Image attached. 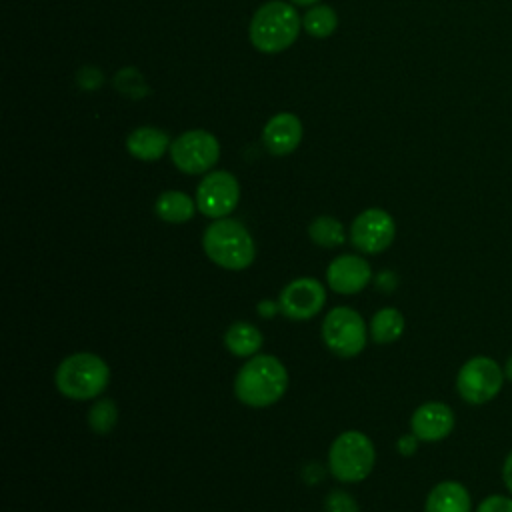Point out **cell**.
<instances>
[{"label": "cell", "instance_id": "1", "mask_svg": "<svg viewBox=\"0 0 512 512\" xmlns=\"http://www.w3.org/2000/svg\"><path fill=\"white\" fill-rule=\"evenodd\" d=\"M288 388L286 366L270 354H256L248 358L236 374L234 394L252 408H266L278 402Z\"/></svg>", "mask_w": 512, "mask_h": 512}, {"label": "cell", "instance_id": "2", "mask_svg": "<svg viewBox=\"0 0 512 512\" xmlns=\"http://www.w3.org/2000/svg\"><path fill=\"white\" fill-rule=\"evenodd\" d=\"M206 256L224 270H246L256 258V244L248 228L232 218H216L202 236Z\"/></svg>", "mask_w": 512, "mask_h": 512}, {"label": "cell", "instance_id": "3", "mask_svg": "<svg viewBox=\"0 0 512 512\" xmlns=\"http://www.w3.org/2000/svg\"><path fill=\"white\" fill-rule=\"evenodd\" d=\"M54 382L58 392L70 400H92L106 390L110 368L92 352H76L58 364Z\"/></svg>", "mask_w": 512, "mask_h": 512}, {"label": "cell", "instance_id": "4", "mask_svg": "<svg viewBox=\"0 0 512 512\" xmlns=\"http://www.w3.org/2000/svg\"><path fill=\"white\" fill-rule=\"evenodd\" d=\"M298 12L280 0L262 4L250 22V42L266 54L286 50L300 32Z\"/></svg>", "mask_w": 512, "mask_h": 512}, {"label": "cell", "instance_id": "5", "mask_svg": "<svg viewBox=\"0 0 512 512\" xmlns=\"http://www.w3.org/2000/svg\"><path fill=\"white\" fill-rule=\"evenodd\" d=\"M376 460V450L372 440L358 430H348L336 436L328 450V466L336 480L340 482H360L364 480Z\"/></svg>", "mask_w": 512, "mask_h": 512}, {"label": "cell", "instance_id": "6", "mask_svg": "<svg viewBox=\"0 0 512 512\" xmlns=\"http://www.w3.org/2000/svg\"><path fill=\"white\" fill-rule=\"evenodd\" d=\"M504 370L490 356H472L466 360L456 376V390L468 404H486L498 396L504 384Z\"/></svg>", "mask_w": 512, "mask_h": 512}, {"label": "cell", "instance_id": "7", "mask_svg": "<svg viewBox=\"0 0 512 512\" xmlns=\"http://www.w3.org/2000/svg\"><path fill=\"white\" fill-rule=\"evenodd\" d=\"M322 340L340 358H352L366 346V322L350 306L332 308L322 322Z\"/></svg>", "mask_w": 512, "mask_h": 512}, {"label": "cell", "instance_id": "8", "mask_svg": "<svg viewBox=\"0 0 512 512\" xmlns=\"http://www.w3.org/2000/svg\"><path fill=\"white\" fill-rule=\"evenodd\" d=\"M174 166L186 174L208 172L220 158L218 140L206 130H190L170 144Z\"/></svg>", "mask_w": 512, "mask_h": 512}, {"label": "cell", "instance_id": "9", "mask_svg": "<svg viewBox=\"0 0 512 512\" xmlns=\"http://www.w3.org/2000/svg\"><path fill=\"white\" fill-rule=\"evenodd\" d=\"M240 200V184L238 180L226 172L216 170L202 178L196 190V206L208 218H226Z\"/></svg>", "mask_w": 512, "mask_h": 512}, {"label": "cell", "instance_id": "10", "mask_svg": "<svg viewBox=\"0 0 512 512\" xmlns=\"http://www.w3.org/2000/svg\"><path fill=\"white\" fill-rule=\"evenodd\" d=\"M396 234L392 216L382 208H368L360 212L350 226L352 244L364 254L384 252Z\"/></svg>", "mask_w": 512, "mask_h": 512}, {"label": "cell", "instance_id": "11", "mask_svg": "<svg viewBox=\"0 0 512 512\" xmlns=\"http://www.w3.org/2000/svg\"><path fill=\"white\" fill-rule=\"evenodd\" d=\"M324 302H326V290L320 284V280L312 276H304L288 282L278 296L280 312L290 320L314 318L322 310Z\"/></svg>", "mask_w": 512, "mask_h": 512}, {"label": "cell", "instance_id": "12", "mask_svg": "<svg viewBox=\"0 0 512 512\" xmlns=\"http://www.w3.org/2000/svg\"><path fill=\"white\" fill-rule=\"evenodd\" d=\"M372 270L362 256L340 254L326 268L328 286L338 294H356L368 286Z\"/></svg>", "mask_w": 512, "mask_h": 512}, {"label": "cell", "instance_id": "13", "mask_svg": "<svg viewBox=\"0 0 512 512\" xmlns=\"http://www.w3.org/2000/svg\"><path fill=\"white\" fill-rule=\"evenodd\" d=\"M454 422L456 418L448 404L424 402L414 410L410 418V428L412 434L422 442H440L452 432Z\"/></svg>", "mask_w": 512, "mask_h": 512}, {"label": "cell", "instance_id": "14", "mask_svg": "<svg viewBox=\"0 0 512 512\" xmlns=\"http://www.w3.org/2000/svg\"><path fill=\"white\" fill-rule=\"evenodd\" d=\"M302 140V122L290 112H280L272 116L262 132V142L266 150L274 156H286L298 148Z\"/></svg>", "mask_w": 512, "mask_h": 512}, {"label": "cell", "instance_id": "15", "mask_svg": "<svg viewBox=\"0 0 512 512\" xmlns=\"http://www.w3.org/2000/svg\"><path fill=\"white\" fill-rule=\"evenodd\" d=\"M472 498L464 484L454 480H444L436 484L424 504V512H470Z\"/></svg>", "mask_w": 512, "mask_h": 512}, {"label": "cell", "instance_id": "16", "mask_svg": "<svg viewBox=\"0 0 512 512\" xmlns=\"http://www.w3.org/2000/svg\"><path fill=\"white\" fill-rule=\"evenodd\" d=\"M170 144L172 142L168 140V136L154 126H140L126 138L128 152L144 162L158 160L170 148Z\"/></svg>", "mask_w": 512, "mask_h": 512}, {"label": "cell", "instance_id": "17", "mask_svg": "<svg viewBox=\"0 0 512 512\" xmlns=\"http://www.w3.org/2000/svg\"><path fill=\"white\" fill-rule=\"evenodd\" d=\"M262 332L250 322H234L224 332V346L238 358H252L262 348Z\"/></svg>", "mask_w": 512, "mask_h": 512}, {"label": "cell", "instance_id": "18", "mask_svg": "<svg viewBox=\"0 0 512 512\" xmlns=\"http://www.w3.org/2000/svg\"><path fill=\"white\" fill-rule=\"evenodd\" d=\"M198 206L192 202V198L180 190H166L158 196L154 210L156 216L170 224H182L188 222L194 216V210Z\"/></svg>", "mask_w": 512, "mask_h": 512}, {"label": "cell", "instance_id": "19", "mask_svg": "<svg viewBox=\"0 0 512 512\" xmlns=\"http://www.w3.org/2000/svg\"><path fill=\"white\" fill-rule=\"evenodd\" d=\"M404 332V316L398 308H380L370 320V336L376 344H392Z\"/></svg>", "mask_w": 512, "mask_h": 512}, {"label": "cell", "instance_id": "20", "mask_svg": "<svg viewBox=\"0 0 512 512\" xmlns=\"http://www.w3.org/2000/svg\"><path fill=\"white\" fill-rule=\"evenodd\" d=\"M308 236L316 246L336 248L346 240L344 226L332 216H318L308 226Z\"/></svg>", "mask_w": 512, "mask_h": 512}, {"label": "cell", "instance_id": "21", "mask_svg": "<svg viewBox=\"0 0 512 512\" xmlns=\"http://www.w3.org/2000/svg\"><path fill=\"white\" fill-rule=\"evenodd\" d=\"M338 24L336 12L330 6H314L304 14V28L314 38H326Z\"/></svg>", "mask_w": 512, "mask_h": 512}, {"label": "cell", "instance_id": "22", "mask_svg": "<svg viewBox=\"0 0 512 512\" xmlns=\"http://www.w3.org/2000/svg\"><path fill=\"white\" fill-rule=\"evenodd\" d=\"M118 420V408L114 400L102 398L96 400L88 410V424L96 434H108Z\"/></svg>", "mask_w": 512, "mask_h": 512}, {"label": "cell", "instance_id": "23", "mask_svg": "<svg viewBox=\"0 0 512 512\" xmlns=\"http://www.w3.org/2000/svg\"><path fill=\"white\" fill-rule=\"evenodd\" d=\"M324 512H358V504L348 492L332 490L324 500Z\"/></svg>", "mask_w": 512, "mask_h": 512}, {"label": "cell", "instance_id": "24", "mask_svg": "<svg viewBox=\"0 0 512 512\" xmlns=\"http://www.w3.org/2000/svg\"><path fill=\"white\" fill-rule=\"evenodd\" d=\"M476 512H512V498L502 494H492L478 504Z\"/></svg>", "mask_w": 512, "mask_h": 512}, {"label": "cell", "instance_id": "25", "mask_svg": "<svg viewBox=\"0 0 512 512\" xmlns=\"http://www.w3.org/2000/svg\"><path fill=\"white\" fill-rule=\"evenodd\" d=\"M418 438L414 434H404L396 440V450L402 454V456H412L416 450H418Z\"/></svg>", "mask_w": 512, "mask_h": 512}, {"label": "cell", "instance_id": "26", "mask_svg": "<svg viewBox=\"0 0 512 512\" xmlns=\"http://www.w3.org/2000/svg\"><path fill=\"white\" fill-rule=\"evenodd\" d=\"M256 308L262 318H272V316H276V312H280V304L272 302V300H260Z\"/></svg>", "mask_w": 512, "mask_h": 512}, {"label": "cell", "instance_id": "27", "mask_svg": "<svg viewBox=\"0 0 512 512\" xmlns=\"http://www.w3.org/2000/svg\"><path fill=\"white\" fill-rule=\"evenodd\" d=\"M376 284H378L380 290L390 292L396 286V276L392 272H380L378 278H376Z\"/></svg>", "mask_w": 512, "mask_h": 512}, {"label": "cell", "instance_id": "28", "mask_svg": "<svg viewBox=\"0 0 512 512\" xmlns=\"http://www.w3.org/2000/svg\"><path fill=\"white\" fill-rule=\"evenodd\" d=\"M502 480H504L508 492L512 494V452L506 456V460L502 464Z\"/></svg>", "mask_w": 512, "mask_h": 512}, {"label": "cell", "instance_id": "29", "mask_svg": "<svg viewBox=\"0 0 512 512\" xmlns=\"http://www.w3.org/2000/svg\"><path fill=\"white\" fill-rule=\"evenodd\" d=\"M504 376L508 378V380H512V356L506 360V364H504Z\"/></svg>", "mask_w": 512, "mask_h": 512}, {"label": "cell", "instance_id": "30", "mask_svg": "<svg viewBox=\"0 0 512 512\" xmlns=\"http://www.w3.org/2000/svg\"><path fill=\"white\" fill-rule=\"evenodd\" d=\"M292 2L302 4V6H308V4H314V2H318V0H292Z\"/></svg>", "mask_w": 512, "mask_h": 512}]
</instances>
